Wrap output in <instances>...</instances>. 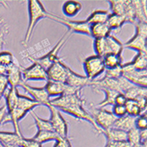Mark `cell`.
<instances>
[{
    "label": "cell",
    "mask_w": 147,
    "mask_h": 147,
    "mask_svg": "<svg viewBox=\"0 0 147 147\" xmlns=\"http://www.w3.org/2000/svg\"><path fill=\"white\" fill-rule=\"evenodd\" d=\"M50 105L57 108L59 111L68 114L78 120L89 123L94 128L98 135L101 134V131L99 129L92 115L86 109V101L82 97L81 92H78L76 94L71 95H62L57 97L56 99L50 100Z\"/></svg>",
    "instance_id": "1"
},
{
    "label": "cell",
    "mask_w": 147,
    "mask_h": 147,
    "mask_svg": "<svg viewBox=\"0 0 147 147\" xmlns=\"http://www.w3.org/2000/svg\"><path fill=\"white\" fill-rule=\"evenodd\" d=\"M38 106H40V104L37 103L35 100H34L32 98L26 97L25 95H21L19 93L16 109L13 111H11V113H7V116H6V120L5 123H11L13 128H14V132L22 136L20 132V124H19L20 121L22 120L28 112L32 111L34 108H36Z\"/></svg>",
    "instance_id": "2"
},
{
    "label": "cell",
    "mask_w": 147,
    "mask_h": 147,
    "mask_svg": "<svg viewBox=\"0 0 147 147\" xmlns=\"http://www.w3.org/2000/svg\"><path fill=\"white\" fill-rule=\"evenodd\" d=\"M28 15H29V22L28 26L26 29L24 40L22 41V45L26 46L32 38L34 29L35 26L37 25L38 21L42 19L47 18L48 11L43 7L42 4L38 1V0H30L28 1Z\"/></svg>",
    "instance_id": "3"
},
{
    "label": "cell",
    "mask_w": 147,
    "mask_h": 147,
    "mask_svg": "<svg viewBox=\"0 0 147 147\" xmlns=\"http://www.w3.org/2000/svg\"><path fill=\"white\" fill-rule=\"evenodd\" d=\"M71 33H70L69 31H66L63 35L61 37V39L58 41V42L56 44V46L53 48L50 51H49L46 55H44L43 57H38V58H34L33 57V56L28 53V51H25L26 53V58H28L29 61H34V62H36L38 63L40 65H42V67L47 71L50 65H52L55 62H57L60 57H58V53H59V50L62 49V48L64 46V44L67 42V41L70 39V37L71 36Z\"/></svg>",
    "instance_id": "4"
},
{
    "label": "cell",
    "mask_w": 147,
    "mask_h": 147,
    "mask_svg": "<svg viewBox=\"0 0 147 147\" xmlns=\"http://www.w3.org/2000/svg\"><path fill=\"white\" fill-rule=\"evenodd\" d=\"M131 86L132 84L129 83L123 77L115 79L105 76L101 79L92 80L90 85V86L94 92H100L103 90H111V91H115L119 93H123Z\"/></svg>",
    "instance_id": "5"
},
{
    "label": "cell",
    "mask_w": 147,
    "mask_h": 147,
    "mask_svg": "<svg viewBox=\"0 0 147 147\" xmlns=\"http://www.w3.org/2000/svg\"><path fill=\"white\" fill-rule=\"evenodd\" d=\"M134 26L136 34L123 44V48L136 50L137 52L147 53V23L136 22Z\"/></svg>",
    "instance_id": "6"
},
{
    "label": "cell",
    "mask_w": 147,
    "mask_h": 147,
    "mask_svg": "<svg viewBox=\"0 0 147 147\" xmlns=\"http://www.w3.org/2000/svg\"><path fill=\"white\" fill-rule=\"evenodd\" d=\"M87 111L92 115L93 121H94L95 124L101 131V133L102 131L113 127L116 117L113 115L111 111H109L105 109H98L93 104L90 105V108H88Z\"/></svg>",
    "instance_id": "7"
},
{
    "label": "cell",
    "mask_w": 147,
    "mask_h": 147,
    "mask_svg": "<svg viewBox=\"0 0 147 147\" xmlns=\"http://www.w3.org/2000/svg\"><path fill=\"white\" fill-rule=\"evenodd\" d=\"M47 18L55 20L67 28V31H69L71 34H81L86 35H91L90 28L91 26L86 22V20H71L67 18H63L61 16H58L57 14H54L52 12H48Z\"/></svg>",
    "instance_id": "8"
},
{
    "label": "cell",
    "mask_w": 147,
    "mask_h": 147,
    "mask_svg": "<svg viewBox=\"0 0 147 147\" xmlns=\"http://www.w3.org/2000/svg\"><path fill=\"white\" fill-rule=\"evenodd\" d=\"M83 65L86 72V77L91 81L94 80L100 75L104 73L106 70L103 58L97 55L86 57L83 61Z\"/></svg>",
    "instance_id": "9"
},
{
    "label": "cell",
    "mask_w": 147,
    "mask_h": 147,
    "mask_svg": "<svg viewBox=\"0 0 147 147\" xmlns=\"http://www.w3.org/2000/svg\"><path fill=\"white\" fill-rule=\"evenodd\" d=\"M123 77L134 86L146 87L147 74L146 71H138L132 66L130 62L122 64Z\"/></svg>",
    "instance_id": "10"
},
{
    "label": "cell",
    "mask_w": 147,
    "mask_h": 147,
    "mask_svg": "<svg viewBox=\"0 0 147 147\" xmlns=\"http://www.w3.org/2000/svg\"><path fill=\"white\" fill-rule=\"evenodd\" d=\"M48 109L50 112L49 122L54 132L57 133L60 138H68L69 125L61 115V111L51 105L48 107Z\"/></svg>",
    "instance_id": "11"
},
{
    "label": "cell",
    "mask_w": 147,
    "mask_h": 147,
    "mask_svg": "<svg viewBox=\"0 0 147 147\" xmlns=\"http://www.w3.org/2000/svg\"><path fill=\"white\" fill-rule=\"evenodd\" d=\"M21 75H22V80L24 82L26 81H39V80H42V81H48L47 77V71L40 65L38 63L32 61V65L28 68H21Z\"/></svg>",
    "instance_id": "12"
},
{
    "label": "cell",
    "mask_w": 147,
    "mask_h": 147,
    "mask_svg": "<svg viewBox=\"0 0 147 147\" xmlns=\"http://www.w3.org/2000/svg\"><path fill=\"white\" fill-rule=\"evenodd\" d=\"M20 87H21L26 92L32 97L34 100H35L40 105H42L45 107H48L50 105V97L49 96L48 92H46L44 86L43 87H34L26 84V82H24L23 80L20 84Z\"/></svg>",
    "instance_id": "13"
},
{
    "label": "cell",
    "mask_w": 147,
    "mask_h": 147,
    "mask_svg": "<svg viewBox=\"0 0 147 147\" xmlns=\"http://www.w3.org/2000/svg\"><path fill=\"white\" fill-rule=\"evenodd\" d=\"M67 64L59 58L46 71L48 80L65 84L66 77H67Z\"/></svg>",
    "instance_id": "14"
},
{
    "label": "cell",
    "mask_w": 147,
    "mask_h": 147,
    "mask_svg": "<svg viewBox=\"0 0 147 147\" xmlns=\"http://www.w3.org/2000/svg\"><path fill=\"white\" fill-rule=\"evenodd\" d=\"M91 80L86 76H81L72 71L69 66H67V77H66L65 84L72 87L83 89L85 86H90Z\"/></svg>",
    "instance_id": "15"
},
{
    "label": "cell",
    "mask_w": 147,
    "mask_h": 147,
    "mask_svg": "<svg viewBox=\"0 0 147 147\" xmlns=\"http://www.w3.org/2000/svg\"><path fill=\"white\" fill-rule=\"evenodd\" d=\"M21 68L22 66H20V64L17 61H15L8 67L6 78L9 83V86L16 88L20 86V84L22 81Z\"/></svg>",
    "instance_id": "16"
},
{
    "label": "cell",
    "mask_w": 147,
    "mask_h": 147,
    "mask_svg": "<svg viewBox=\"0 0 147 147\" xmlns=\"http://www.w3.org/2000/svg\"><path fill=\"white\" fill-rule=\"evenodd\" d=\"M105 39V51L106 55L108 54H116L121 55L123 50V44L114 35H109Z\"/></svg>",
    "instance_id": "17"
},
{
    "label": "cell",
    "mask_w": 147,
    "mask_h": 147,
    "mask_svg": "<svg viewBox=\"0 0 147 147\" xmlns=\"http://www.w3.org/2000/svg\"><path fill=\"white\" fill-rule=\"evenodd\" d=\"M44 88L49 97H59L63 95L66 88V84L48 80L46 85L44 86Z\"/></svg>",
    "instance_id": "18"
},
{
    "label": "cell",
    "mask_w": 147,
    "mask_h": 147,
    "mask_svg": "<svg viewBox=\"0 0 147 147\" xmlns=\"http://www.w3.org/2000/svg\"><path fill=\"white\" fill-rule=\"evenodd\" d=\"M109 14H110V11L109 10H95L87 17L86 22L90 26L95 24H100V23H106Z\"/></svg>",
    "instance_id": "19"
},
{
    "label": "cell",
    "mask_w": 147,
    "mask_h": 147,
    "mask_svg": "<svg viewBox=\"0 0 147 147\" xmlns=\"http://www.w3.org/2000/svg\"><path fill=\"white\" fill-rule=\"evenodd\" d=\"M112 30L109 26L107 25V23H100V24H95L92 25L90 28L91 37L93 39H101L106 38L107 36L110 35Z\"/></svg>",
    "instance_id": "20"
},
{
    "label": "cell",
    "mask_w": 147,
    "mask_h": 147,
    "mask_svg": "<svg viewBox=\"0 0 147 147\" xmlns=\"http://www.w3.org/2000/svg\"><path fill=\"white\" fill-rule=\"evenodd\" d=\"M113 128L128 132L131 129L135 128V117L126 115L123 117L116 118L113 124Z\"/></svg>",
    "instance_id": "21"
},
{
    "label": "cell",
    "mask_w": 147,
    "mask_h": 147,
    "mask_svg": "<svg viewBox=\"0 0 147 147\" xmlns=\"http://www.w3.org/2000/svg\"><path fill=\"white\" fill-rule=\"evenodd\" d=\"M123 95L126 97L127 100H138L141 99H144L147 95V88L132 85L128 90H126L123 92Z\"/></svg>",
    "instance_id": "22"
},
{
    "label": "cell",
    "mask_w": 147,
    "mask_h": 147,
    "mask_svg": "<svg viewBox=\"0 0 147 147\" xmlns=\"http://www.w3.org/2000/svg\"><path fill=\"white\" fill-rule=\"evenodd\" d=\"M101 134H103L107 139V141H112V142H123L127 141V132L117 129L115 128H110L107 130L102 131Z\"/></svg>",
    "instance_id": "23"
},
{
    "label": "cell",
    "mask_w": 147,
    "mask_h": 147,
    "mask_svg": "<svg viewBox=\"0 0 147 147\" xmlns=\"http://www.w3.org/2000/svg\"><path fill=\"white\" fill-rule=\"evenodd\" d=\"M82 10V4L78 1H65L63 5V12L68 18L75 17Z\"/></svg>",
    "instance_id": "24"
},
{
    "label": "cell",
    "mask_w": 147,
    "mask_h": 147,
    "mask_svg": "<svg viewBox=\"0 0 147 147\" xmlns=\"http://www.w3.org/2000/svg\"><path fill=\"white\" fill-rule=\"evenodd\" d=\"M23 138H24L23 136L17 134L16 132L0 131V143H2L3 145H7V144L20 145Z\"/></svg>",
    "instance_id": "25"
},
{
    "label": "cell",
    "mask_w": 147,
    "mask_h": 147,
    "mask_svg": "<svg viewBox=\"0 0 147 147\" xmlns=\"http://www.w3.org/2000/svg\"><path fill=\"white\" fill-rule=\"evenodd\" d=\"M103 62L106 70H111L120 67L123 64V58L121 55L116 54H108L103 57Z\"/></svg>",
    "instance_id": "26"
},
{
    "label": "cell",
    "mask_w": 147,
    "mask_h": 147,
    "mask_svg": "<svg viewBox=\"0 0 147 147\" xmlns=\"http://www.w3.org/2000/svg\"><path fill=\"white\" fill-rule=\"evenodd\" d=\"M60 137L55 133L54 131H49V130H42V131H37L36 134L34 136L33 139L40 144H44L46 142L49 141H56Z\"/></svg>",
    "instance_id": "27"
},
{
    "label": "cell",
    "mask_w": 147,
    "mask_h": 147,
    "mask_svg": "<svg viewBox=\"0 0 147 147\" xmlns=\"http://www.w3.org/2000/svg\"><path fill=\"white\" fill-rule=\"evenodd\" d=\"M135 9L136 22H146V1H132Z\"/></svg>",
    "instance_id": "28"
},
{
    "label": "cell",
    "mask_w": 147,
    "mask_h": 147,
    "mask_svg": "<svg viewBox=\"0 0 147 147\" xmlns=\"http://www.w3.org/2000/svg\"><path fill=\"white\" fill-rule=\"evenodd\" d=\"M132 66L138 71H146L147 67V53L138 52V54L130 62Z\"/></svg>",
    "instance_id": "29"
},
{
    "label": "cell",
    "mask_w": 147,
    "mask_h": 147,
    "mask_svg": "<svg viewBox=\"0 0 147 147\" xmlns=\"http://www.w3.org/2000/svg\"><path fill=\"white\" fill-rule=\"evenodd\" d=\"M125 109H126V113L128 115H130L132 117H138L143 112L141 108L139 107L138 103L136 100H127L125 103Z\"/></svg>",
    "instance_id": "30"
},
{
    "label": "cell",
    "mask_w": 147,
    "mask_h": 147,
    "mask_svg": "<svg viewBox=\"0 0 147 147\" xmlns=\"http://www.w3.org/2000/svg\"><path fill=\"white\" fill-rule=\"evenodd\" d=\"M102 92H105V99L100 102L98 105H95L96 108L98 109H104L107 106H110L115 104V97L119 94V92L115 91H111V90H103Z\"/></svg>",
    "instance_id": "31"
},
{
    "label": "cell",
    "mask_w": 147,
    "mask_h": 147,
    "mask_svg": "<svg viewBox=\"0 0 147 147\" xmlns=\"http://www.w3.org/2000/svg\"><path fill=\"white\" fill-rule=\"evenodd\" d=\"M106 23L111 28V30L119 29V28H121L124 24H126L125 20L123 16L114 14V13H110Z\"/></svg>",
    "instance_id": "32"
},
{
    "label": "cell",
    "mask_w": 147,
    "mask_h": 147,
    "mask_svg": "<svg viewBox=\"0 0 147 147\" xmlns=\"http://www.w3.org/2000/svg\"><path fill=\"white\" fill-rule=\"evenodd\" d=\"M108 2L109 3L110 5V10H111L110 13L123 16L127 1H123V0H111V1H108Z\"/></svg>",
    "instance_id": "33"
},
{
    "label": "cell",
    "mask_w": 147,
    "mask_h": 147,
    "mask_svg": "<svg viewBox=\"0 0 147 147\" xmlns=\"http://www.w3.org/2000/svg\"><path fill=\"white\" fill-rule=\"evenodd\" d=\"M32 116L34 120V123L37 128V131H42V130H49V131H54L52 129L51 123L49 120H45L41 117H39L34 112H33Z\"/></svg>",
    "instance_id": "34"
},
{
    "label": "cell",
    "mask_w": 147,
    "mask_h": 147,
    "mask_svg": "<svg viewBox=\"0 0 147 147\" xmlns=\"http://www.w3.org/2000/svg\"><path fill=\"white\" fill-rule=\"evenodd\" d=\"M127 142L129 144L130 147L135 146L141 143L140 136H139V130L136 128H133L127 132Z\"/></svg>",
    "instance_id": "35"
},
{
    "label": "cell",
    "mask_w": 147,
    "mask_h": 147,
    "mask_svg": "<svg viewBox=\"0 0 147 147\" xmlns=\"http://www.w3.org/2000/svg\"><path fill=\"white\" fill-rule=\"evenodd\" d=\"M16 61L14 56L9 51H1L0 52V64L4 66H10Z\"/></svg>",
    "instance_id": "36"
},
{
    "label": "cell",
    "mask_w": 147,
    "mask_h": 147,
    "mask_svg": "<svg viewBox=\"0 0 147 147\" xmlns=\"http://www.w3.org/2000/svg\"><path fill=\"white\" fill-rule=\"evenodd\" d=\"M135 128L138 130L147 129V115L146 112L142 113L135 118Z\"/></svg>",
    "instance_id": "37"
},
{
    "label": "cell",
    "mask_w": 147,
    "mask_h": 147,
    "mask_svg": "<svg viewBox=\"0 0 147 147\" xmlns=\"http://www.w3.org/2000/svg\"><path fill=\"white\" fill-rule=\"evenodd\" d=\"M105 77H108L110 78H120L123 77V72H122V66L120 67L111 69V70H105Z\"/></svg>",
    "instance_id": "38"
},
{
    "label": "cell",
    "mask_w": 147,
    "mask_h": 147,
    "mask_svg": "<svg viewBox=\"0 0 147 147\" xmlns=\"http://www.w3.org/2000/svg\"><path fill=\"white\" fill-rule=\"evenodd\" d=\"M113 115L116 117H123L124 115H127L126 113V109H125V106L124 105H116L114 104L113 105V110H112Z\"/></svg>",
    "instance_id": "39"
},
{
    "label": "cell",
    "mask_w": 147,
    "mask_h": 147,
    "mask_svg": "<svg viewBox=\"0 0 147 147\" xmlns=\"http://www.w3.org/2000/svg\"><path fill=\"white\" fill-rule=\"evenodd\" d=\"M9 83L5 76H0V100L5 96L6 91L8 90Z\"/></svg>",
    "instance_id": "40"
},
{
    "label": "cell",
    "mask_w": 147,
    "mask_h": 147,
    "mask_svg": "<svg viewBox=\"0 0 147 147\" xmlns=\"http://www.w3.org/2000/svg\"><path fill=\"white\" fill-rule=\"evenodd\" d=\"M21 147H42V144H40L34 140L33 138H23L21 144Z\"/></svg>",
    "instance_id": "41"
},
{
    "label": "cell",
    "mask_w": 147,
    "mask_h": 147,
    "mask_svg": "<svg viewBox=\"0 0 147 147\" xmlns=\"http://www.w3.org/2000/svg\"><path fill=\"white\" fill-rule=\"evenodd\" d=\"M53 147H72L70 138H59L56 140V143Z\"/></svg>",
    "instance_id": "42"
},
{
    "label": "cell",
    "mask_w": 147,
    "mask_h": 147,
    "mask_svg": "<svg viewBox=\"0 0 147 147\" xmlns=\"http://www.w3.org/2000/svg\"><path fill=\"white\" fill-rule=\"evenodd\" d=\"M104 147H130L129 144L127 141L123 142H112V141H107Z\"/></svg>",
    "instance_id": "43"
},
{
    "label": "cell",
    "mask_w": 147,
    "mask_h": 147,
    "mask_svg": "<svg viewBox=\"0 0 147 147\" xmlns=\"http://www.w3.org/2000/svg\"><path fill=\"white\" fill-rule=\"evenodd\" d=\"M126 101H127V99L123 95V93H119V94L115 97V104H116V105H125Z\"/></svg>",
    "instance_id": "44"
},
{
    "label": "cell",
    "mask_w": 147,
    "mask_h": 147,
    "mask_svg": "<svg viewBox=\"0 0 147 147\" xmlns=\"http://www.w3.org/2000/svg\"><path fill=\"white\" fill-rule=\"evenodd\" d=\"M6 116H7L6 108H5V107H2V108H0V125L4 124L5 123Z\"/></svg>",
    "instance_id": "45"
},
{
    "label": "cell",
    "mask_w": 147,
    "mask_h": 147,
    "mask_svg": "<svg viewBox=\"0 0 147 147\" xmlns=\"http://www.w3.org/2000/svg\"><path fill=\"white\" fill-rule=\"evenodd\" d=\"M139 136H140V141H141V143H146V138H147V129L139 130Z\"/></svg>",
    "instance_id": "46"
},
{
    "label": "cell",
    "mask_w": 147,
    "mask_h": 147,
    "mask_svg": "<svg viewBox=\"0 0 147 147\" xmlns=\"http://www.w3.org/2000/svg\"><path fill=\"white\" fill-rule=\"evenodd\" d=\"M133 147H147V145H146V143H140V144L133 146Z\"/></svg>",
    "instance_id": "47"
},
{
    "label": "cell",
    "mask_w": 147,
    "mask_h": 147,
    "mask_svg": "<svg viewBox=\"0 0 147 147\" xmlns=\"http://www.w3.org/2000/svg\"><path fill=\"white\" fill-rule=\"evenodd\" d=\"M0 147H4V145L2 144V143H0Z\"/></svg>",
    "instance_id": "48"
}]
</instances>
